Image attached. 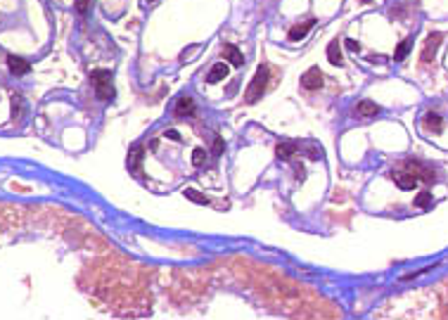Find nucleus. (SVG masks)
Returning <instances> with one entry per match:
<instances>
[{
	"mask_svg": "<svg viewBox=\"0 0 448 320\" xmlns=\"http://www.w3.org/2000/svg\"><path fill=\"white\" fill-rule=\"evenodd\" d=\"M213 154H216V157H218V154H223V140H221V138L213 140Z\"/></svg>",
	"mask_w": 448,
	"mask_h": 320,
	"instance_id": "obj_22",
	"label": "nucleus"
},
{
	"mask_svg": "<svg viewBox=\"0 0 448 320\" xmlns=\"http://www.w3.org/2000/svg\"><path fill=\"white\" fill-rule=\"evenodd\" d=\"M410 53V38H405V41H401L398 45H396V53H394V60L396 62H401V60H405V55Z\"/></svg>",
	"mask_w": 448,
	"mask_h": 320,
	"instance_id": "obj_16",
	"label": "nucleus"
},
{
	"mask_svg": "<svg viewBox=\"0 0 448 320\" xmlns=\"http://www.w3.org/2000/svg\"><path fill=\"white\" fill-rule=\"evenodd\" d=\"M194 109H197V107H194V100L183 95V97H178V102L173 107V114H176V117H192Z\"/></svg>",
	"mask_w": 448,
	"mask_h": 320,
	"instance_id": "obj_7",
	"label": "nucleus"
},
{
	"mask_svg": "<svg viewBox=\"0 0 448 320\" xmlns=\"http://www.w3.org/2000/svg\"><path fill=\"white\" fill-rule=\"evenodd\" d=\"M377 112H380V107L375 105V102H370V100L358 102V114H361V117H375Z\"/></svg>",
	"mask_w": 448,
	"mask_h": 320,
	"instance_id": "obj_14",
	"label": "nucleus"
},
{
	"mask_svg": "<svg viewBox=\"0 0 448 320\" xmlns=\"http://www.w3.org/2000/svg\"><path fill=\"white\" fill-rule=\"evenodd\" d=\"M301 85H304L306 90H318V88H322V74H320V69L311 66L309 71L301 76Z\"/></svg>",
	"mask_w": 448,
	"mask_h": 320,
	"instance_id": "obj_5",
	"label": "nucleus"
},
{
	"mask_svg": "<svg viewBox=\"0 0 448 320\" xmlns=\"http://www.w3.org/2000/svg\"><path fill=\"white\" fill-rule=\"evenodd\" d=\"M7 66H10L12 76H24L31 71V64L26 62L24 57H17V55H7Z\"/></svg>",
	"mask_w": 448,
	"mask_h": 320,
	"instance_id": "obj_6",
	"label": "nucleus"
},
{
	"mask_svg": "<svg viewBox=\"0 0 448 320\" xmlns=\"http://www.w3.org/2000/svg\"><path fill=\"white\" fill-rule=\"evenodd\" d=\"M327 60H330L334 66H341V64H344V57H341V50H339V41L330 43V48H327Z\"/></svg>",
	"mask_w": 448,
	"mask_h": 320,
	"instance_id": "obj_12",
	"label": "nucleus"
},
{
	"mask_svg": "<svg viewBox=\"0 0 448 320\" xmlns=\"http://www.w3.org/2000/svg\"><path fill=\"white\" fill-rule=\"evenodd\" d=\"M183 197H185V199H192L194 204H209V199H206L204 194H199V192L192 190V188H185V190H183Z\"/></svg>",
	"mask_w": 448,
	"mask_h": 320,
	"instance_id": "obj_17",
	"label": "nucleus"
},
{
	"mask_svg": "<svg viewBox=\"0 0 448 320\" xmlns=\"http://www.w3.org/2000/svg\"><path fill=\"white\" fill-rule=\"evenodd\" d=\"M363 2H370V0H363Z\"/></svg>",
	"mask_w": 448,
	"mask_h": 320,
	"instance_id": "obj_25",
	"label": "nucleus"
},
{
	"mask_svg": "<svg viewBox=\"0 0 448 320\" xmlns=\"http://www.w3.org/2000/svg\"><path fill=\"white\" fill-rule=\"evenodd\" d=\"M420 181L434 183V176H432V171L422 169V166L415 164L413 159H408L401 169L394 171V183L401 188V190H413V188H415V183H420Z\"/></svg>",
	"mask_w": 448,
	"mask_h": 320,
	"instance_id": "obj_1",
	"label": "nucleus"
},
{
	"mask_svg": "<svg viewBox=\"0 0 448 320\" xmlns=\"http://www.w3.org/2000/svg\"><path fill=\"white\" fill-rule=\"evenodd\" d=\"M316 26V19H309V21H304V24H297V26H292L289 29V33H287V38L289 41H301V38H306L309 36V31Z\"/></svg>",
	"mask_w": 448,
	"mask_h": 320,
	"instance_id": "obj_8",
	"label": "nucleus"
},
{
	"mask_svg": "<svg viewBox=\"0 0 448 320\" xmlns=\"http://www.w3.org/2000/svg\"><path fill=\"white\" fill-rule=\"evenodd\" d=\"M140 164H142V147H140V145H133L130 152H128V171L135 173V176H142V173H140Z\"/></svg>",
	"mask_w": 448,
	"mask_h": 320,
	"instance_id": "obj_9",
	"label": "nucleus"
},
{
	"mask_svg": "<svg viewBox=\"0 0 448 320\" xmlns=\"http://www.w3.org/2000/svg\"><path fill=\"white\" fill-rule=\"evenodd\" d=\"M93 78V85H95V95L100 100H112L114 97V88H112V71H105V69H97L90 74Z\"/></svg>",
	"mask_w": 448,
	"mask_h": 320,
	"instance_id": "obj_3",
	"label": "nucleus"
},
{
	"mask_svg": "<svg viewBox=\"0 0 448 320\" xmlns=\"http://www.w3.org/2000/svg\"><path fill=\"white\" fill-rule=\"evenodd\" d=\"M223 57L233 64V66H242V64H245V57H242V53H240L235 45H223Z\"/></svg>",
	"mask_w": 448,
	"mask_h": 320,
	"instance_id": "obj_10",
	"label": "nucleus"
},
{
	"mask_svg": "<svg viewBox=\"0 0 448 320\" xmlns=\"http://www.w3.org/2000/svg\"><path fill=\"white\" fill-rule=\"evenodd\" d=\"M166 138H171V140H181V135H178V130H166Z\"/></svg>",
	"mask_w": 448,
	"mask_h": 320,
	"instance_id": "obj_24",
	"label": "nucleus"
},
{
	"mask_svg": "<svg viewBox=\"0 0 448 320\" xmlns=\"http://www.w3.org/2000/svg\"><path fill=\"white\" fill-rule=\"evenodd\" d=\"M346 48H349V50H353V53H358V50H361V45H358V43L353 41V38H346Z\"/></svg>",
	"mask_w": 448,
	"mask_h": 320,
	"instance_id": "obj_23",
	"label": "nucleus"
},
{
	"mask_svg": "<svg viewBox=\"0 0 448 320\" xmlns=\"http://www.w3.org/2000/svg\"><path fill=\"white\" fill-rule=\"evenodd\" d=\"M422 124H425V130H429V133H441V128H444V119L439 117V114H432V112H429Z\"/></svg>",
	"mask_w": 448,
	"mask_h": 320,
	"instance_id": "obj_11",
	"label": "nucleus"
},
{
	"mask_svg": "<svg viewBox=\"0 0 448 320\" xmlns=\"http://www.w3.org/2000/svg\"><path fill=\"white\" fill-rule=\"evenodd\" d=\"M93 2H95V0H76V12H78V14H85V12L93 7Z\"/></svg>",
	"mask_w": 448,
	"mask_h": 320,
	"instance_id": "obj_20",
	"label": "nucleus"
},
{
	"mask_svg": "<svg viewBox=\"0 0 448 320\" xmlns=\"http://www.w3.org/2000/svg\"><path fill=\"white\" fill-rule=\"evenodd\" d=\"M439 43H441V33H429V36H427L425 48H422V62H425V64H429L432 60H434Z\"/></svg>",
	"mask_w": 448,
	"mask_h": 320,
	"instance_id": "obj_4",
	"label": "nucleus"
},
{
	"mask_svg": "<svg viewBox=\"0 0 448 320\" xmlns=\"http://www.w3.org/2000/svg\"><path fill=\"white\" fill-rule=\"evenodd\" d=\"M266 85H268V66H266V64H261V66L256 69L252 83L247 85V93H245V102H247V105L258 102V100L263 97V93H266Z\"/></svg>",
	"mask_w": 448,
	"mask_h": 320,
	"instance_id": "obj_2",
	"label": "nucleus"
},
{
	"mask_svg": "<svg viewBox=\"0 0 448 320\" xmlns=\"http://www.w3.org/2000/svg\"><path fill=\"white\" fill-rule=\"evenodd\" d=\"M415 206L417 209H429V206H432V194H429V192H420L415 199Z\"/></svg>",
	"mask_w": 448,
	"mask_h": 320,
	"instance_id": "obj_18",
	"label": "nucleus"
},
{
	"mask_svg": "<svg viewBox=\"0 0 448 320\" xmlns=\"http://www.w3.org/2000/svg\"><path fill=\"white\" fill-rule=\"evenodd\" d=\"M297 149H299V145H294V142H280V145H277V157L289 159V157H292Z\"/></svg>",
	"mask_w": 448,
	"mask_h": 320,
	"instance_id": "obj_15",
	"label": "nucleus"
},
{
	"mask_svg": "<svg viewBox=\"0 0 448 320\" xmlns=\"http://www.w3.org/2000/svg\"><path fill=\"white\" fill-rule=\"evenodd\" d=\"M225 74H228V66L218 62V64H213V69L209 71L206 81H209V83H218V81H223V78H225Z\"/></svg>",
	"mask_w": 448,
	"mask_h": 320,
	"instance_id": "obj_13",
	"label": "nucleus"
},
{
	"mask_svg": "<svg viewBox=\"0 0 448 320\" xmlns=\"http://www.w3.org/2000/svg\"><path fill=\"white\" fill-rule=\"evenodd\" d=\"M19 109H21V97H12V117H17L19 114Z\"/></svg>",
	"mask_w": 448,
	"mask_h": 320,
	"instance_id": "obj_21",
	"label": "nucleus"
},
{
	"mask_svg": "<svg viewBox=\"0 0 448 320\" xmlns=\"http://www.w3.org/2000/svg\"><path fill=\"white\" fill-rule=\"evenodd\" d=\"M204 161H206V154H204V149H202V147L192 149V164H194V166H204Z\"/></svg>",
	"mask_w": 448,
	"mask_h": 320,
	"instance_id": "obj_19",
	"label": "nucleus"
}]
</instances>
